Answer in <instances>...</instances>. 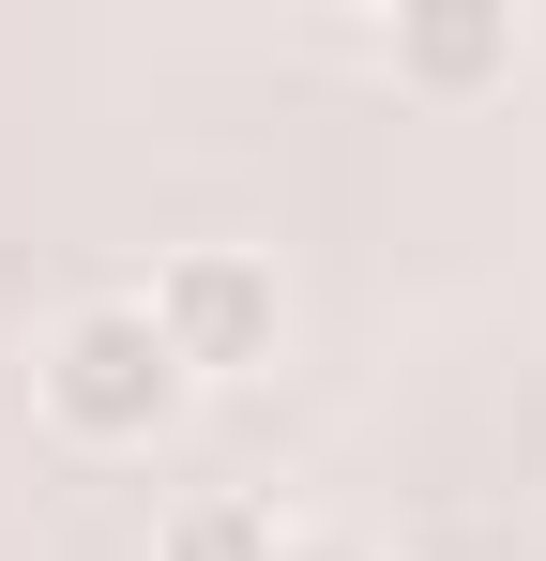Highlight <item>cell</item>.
Returning a JSON list of instances; mask_svg holds the SVG:
<instances>
[{
    "instance_id": "cell-4",
    "label": "cell",
    "mask_w": 546,
    "mask_h": 561,
    "mask_svg": "<svg viewBox=\"0 0 546 561\" xmlns=\"http://www.w3.org/2000/svg\"><path fill=\"white\" fill-rule=\"evenodd\" d=\"M288 531H273L259 501H197V516H168V561H273Z\"/></svg>"
},
{
    "instance_id": "cell-1",
    "label": "cell",
    "mask_w": 546,
    "mask_h": 561,
    "mask_svg": "<svg viewBox=\"0 0 546 561\" xmlns=\"http://www.w3.org/2000/svg\"><path fill=\"white\" fill-rule=\"evenodd\" d=\"M46 410H61L77 440H152L182 410V350L152 334V304H77V319L46 334Z\"/></svg>"
},
{
    "instance_id": "cell-3",
    "label": "cell",
    "mask_w": 546,
    "mask_h": 561,
    "mask_svg": "<svg viewBox=\"0 0 546 561\" xmlns=\"http://www.w3.org/2000/svg\"><path fill=\"white\" fill-rule=\"evenodd\" d=\"M501 61H516V15H501V0L395 15V77H425V92H470V77H501Z\"/></svg>"
},
{
    "instance_id": "cell-5",
    "label": "cell",
    "mask_w": 546,
    "mask_h": 561,
    "mask_svg": "<svg viewBox=\"0 0 546 561\" xmlns=\"http://www.w3.org/2000/svg\"><path fill=\"white\" fill-rule=\"evenodd\" d=\"M273 561H379V547H350V531H304V547H273Z\"/></svg>"
},
{
    "instance_id": "cell-2",
    "label": "cell",
    "mask_w": 546,
    "mask_h": 561,
    "mask_svg": "<svg viewBox=\"0 0 546 561\" xmlns=\"http://www.w3.org/2000/svg\"><path fill=\"white\" fill-rule=\"evenodd\" d=\"M152 334L182 350V379L259 365V350H273V274H259V259H213V243H197V259H168V274H152Z\"/></svg>"
}]
</instances>
